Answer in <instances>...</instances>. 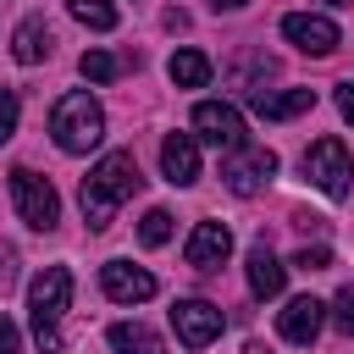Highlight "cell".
I'll use <instances>...</instances> for the list:
<instances>
[{"label":"cell","instance_id":"obj_21","mask_svg":"<svg viewBox=\"0 0 354 354\" xmlns=\"http://www.w3.org/2000/svg\"><path fill=\"white\" fill-rule=\"evenodd\" d=\"M77 72H83V77H88V83H111V77H116V72H122V61H116V55H111V50H88V55H83V61H77Z\"/></svg>","mask_w":354,"mask_h":354},{"label":"cell","instance_id":"obj_10","mask_svg":"<svg viewBox=\"0 0 354 354\" xmlns=\"http://www.w3.org/2000/svg\"><path fill=\"white\" fill-rule=\"evenodd\" d=\"M100 288H105V299H116V304H144V299H155V277H149L144 266H127V260H105V266H100Z\"/></svg>","mask_w":354,"mask_h":354},{"label":"cell","instance_id":"obj_7","mask_svg":"<svg viewBox=\"0 0 354 354\" xmlns=\"http://www.w3.org/2000/svg\"><path fill=\"white\" fill-rule=\"evenodd\" d=\"M194 127H199V138H210L216 149H243L249 144V127H243V111L238 105H227V100H199L194 105Z\"/></svg>","mask_w":354,"mask_h":354},{"label":"cell","instance_id":"obj_22","mask_svg":"<svg viewBox=\"0 0 354 354\" xmlns=\"http://www.w3.org/2000/svg\"><path fill=\"white\" fill-rule=\"evenodd\" d=\"M332 321H337V332H348V337H354V282H343V288H337V299H332Z\"/></svg>","mask_w":354,"mask_h":354},{"label":"cell","instance_id":"obj_28","mask_svg":"<svg viewBox=\"0 0 354 354\" xmlns=\"http://www.w3.org/2000/svg\"><path fill=\"white\" fill-rule=\"evenodd\" d=\"M243 354H271V348H266V343H249V348H243Z\"/></svg>","mask_w":354,"mask_h":354},{"label":"cell","instance_id":"obj_9","mask_svg":"<svg viewBox=\"0 0 354 354\" xmlns=\"http://www.w3.org/2000/svg\"><path fill=\"white\" fill-rule=\"evenodd\" d=\"M282 39H288V44H299L304 55H332V50L343 44L337 22H332V17H321V11H288V17H282Z\"/></svg>","mask_w":354,"mask_h":354},{"label":"cell","instance_id":"obj_8","mask_svg":"<svg viewBox=\"0 0 354 354\" xmlns=\"http://www.w3.org/2000/svg\"><path fill=\"white\" fill-rule=\"evenodd\" d=\"M221 310L216 304H205V299H177L171 304V332H177V343L183 348H210L216 337H221Z\"/></svg>","mask_w":354,"mask_h":354},{"label":"cell","instance_id":"obj_16","mask_svg":"<svg viewBox=\"0 0 354 354\" xmlns=\"http://www.w3.org/2000/svg\"><path fill=\"white\" fill-rule=\"evenodd\" d=\"M315 105V88H288V94H254V116L266 122H288V116H304Z\"/></svg>","mask_w":354,"mask_h":354},{"label":"cell","instance_id":"obj_20","mask_svg":"<svg viewBox=\"0 0 354 354\" xmlns=\"http://www.w3.org/2000/svg\"><path fill=\"white\" fill-rule=\"evenodd\" d=\"M166 238H171V210H160V205L144 210V221H138V243H144V249H160Z\"/></svg>","mask_w":354,"mask_h":354},{"label":"cell","instance_id":"obj_26","mask_svg":"<svg viewBox=\"0 0 354 354\" xmlns=\"http://www.w3.org/2000/svg\"><path fill=\"white\" fill-rule=\"evenodd\" d=\"M337 111L354 122V83H343V88H337Z\"/></svg>","mask_w":354,"mask_h":354},{"label":"cell","instance_id":"obj_13","mask_svg":"<svg viewBox=\"0 0 354 354\" xmlns=\"http://www.w3.org/2000/svg\"><path fill=\"white\" fill-rule=\"evenodd\" d=\"M160 171H166V183H177V188L199 183V144H194V133H171V138L160 144Z\"/></svg>","mask_w":354,"mask_h":354},{"label":"cell","instance_id":"obj_5","mask_svg":"<svg viewBox=\"0 0 354 354\" xmlns=\"http://www.w3.org/2000/svg\"><path fill=\"white\" fill-rule=\"evenodd\" d=\"M11 205H17V216H22L33 232H50V227L61 221V194H55L39 171H28V166L11 171Z\"/></svg>","mask_w":354,"mask_h":354},{"label":"cell","instance_id":"obj_11","mask_svg":"<svg viewBox=\"0 0 354 354\" xmlns=\"http://www.w3.org/2000/svg\"><path fill=\"white\" fill-rule=\"evenodd\" d=\"M227 254H232V232H227L221 221H199V227L188 232V243H183V260H188L194 271H216Z\"/></svg>","mask_w":354,"mask_h":354},{"label":"cell","instance_id":"obj_1","mask_svg":"<svg viewBox=\"0 0 354 354\" xmlns=\"http://www.w3.org/2000/svg\"><path fill=\"white\" fill-rule=\"evenodd\" d=\"M144 188V177H138V160L127 155V149H111V155H100V166L83 177V221L100 232V227H111V210L122 205V199H133Z\"/></svg>","mask_w":354,"mask_h":354},{"label":"cell","instance_id":"obj_24","mask_svg":"<svg viewBox=\"0 0 354 354\" xmlns=\"http://www.w3.org/2000/svg\"><path fill=\"white\" fill-rule=\"evenodd\" d=\"M293 266H299V271H326V266H332V249H326V243H315V249L304 243V249L293 254Z\"/></svg>","mask_w":354,"mask_h":354},{"label":"cell","instance_id":"obj_17","mask_svg":"<svg viewBox=\"0 0 354 354\" xmlns=\"http://www.w3.org/2000/svg\"><path fill=\"white\" fill-rule=\"evenodd\" d=\"M166 77H171L177 88H205V83H210V61H205L199 50H177V55L166 61Z\"/></svg>","mask_w":354,"mask_h":354},{"label":"cell","instance_id":"obj_15","mask_svg":"<svg viewBox=\"0 0 354 354\" xmlns=\"http://www.w3.org/2000/svg\"><path fill=\"white\" fill-rule=\"evenodd\" d=\"M282 282H288V266H282L266 243H254V249H249V293H254V299H277Z\"/></svg>","mask_w":354,"mask_h":354},{"label":"cell","instance_id":"obj_3","mask_svg":"<svg viewBox=\"0 0 354 354\" xmlns=\"http://www.w3.org/2000/svg\"><path fill=\"white\" fill-rule=\"evenodd\" d=\"M66 304H72V271H66V266H44V271L28 282L33 343H39L44 354H61V332H55V321L66 315Z\"/></svg>","mask_w":354,"mask_h":354},{"label":"cell","instance_id":"obj_12","mask_svg":"<svg viewBox=\"0 0 354 354\" xmlns=\"http://www.w3.org/2000/svg\"><path fill=\"white\" fill-rule=\"evenodd\" d=\"M321 321H326V304L321 299H310V293H299V299H288V310L277 315V332L288 337V343H315V332H321Z\"/></svg>","mask_w":354,"mask_h":354},{"label":"cell","instance_id":"obj_25","mask_svg":"<svg viewBox=\"0 0 354 354\" xmlns=\"http://www.w3.org/2000/svg\"><path fill=\"white\" fill-rule=\"evenodd\" d=\"M0 354H17V326H11V315H0Z\"/></svg>","mask_w":354,"mask_h":354},{"label":"cell","instance_id":"obj_19","mask_svg":"<svg viewBox=\"0 0 354 354\" xmlns=\"http://www.w3.org/2000/svg\"><path fill=\"white\" fill-rule=\"evenodd\" d=\"M66 11H72L83 28H94V33H111V28H116V6H111V0H66Z\"/></svg>","mask_w":354,"mask_h":354},{"label":"cell","instance_id":"obj_29","mask_svg":"<svg viewBox=\"0 0 354 354\" xmlns=\"http://www.w3.org/2000/svg\"><path fill=\"white\" fill-rule=\"evenodd\" d=\"M332 6H354V0H332Z\"/></svg>","mask_w":354,"mask_h":354},{"label":"cell","instance_id":"obj_27","mask_svg":"<svg viewBox=\"0 0 354 354\" xmlns=\"http://www.w3.org/2000/svg\"><path fill=\"white\" fill-rule=\"evenodd\" d=\"M243 0H210V11H238Z\"/></svg>","mask_w":354,"mask_h":354},{"label":"cell","instance_id":"obj_2","mask_svg":"<svg viewBox=\"0 0 354 354\" xmlns=\"http://www.w3.org/2000/svg\"><path fill=\"white\" fill-rule=\"evenodd\" d=\"M50 138H55L66 155H88V149H100V138H105V111H100V100H94L88 88L61 94L55 111H50Z\"/></svg>","mask_w":354,"mask_h":354},{"label":"cell","instance_id":"obj_6","mask_svg":"<svg viewBox=\"0 0 354 354\" xmlns=\"http://www.w3.org/2000/svg\"><path fill=\"white\" fill-rule=\"evenodd\" d=\"M271 177H277V155H271V149H260V144L232 149V155H227V166H221V183H227L238 199H254Z\"/></svg>","mask_w":354,"mask_h":354},{"label":"cell","instance_id":"obj_23","mask_svg":"<svg viewBox=\"0 0 354 354\" xmlns=\"http://www.w3.org/2000/svg\"><path fill=\"white\" fill-rule=\"evenodd\" d=\"M17 116H22V105H17V88H0V144L17 133Z\"/></svg>","mask_w":354,"mask_h":354},{"label":"cell","instance_id":"obj_14","mask_svg":"<svg viewBox=\"0 0 354 354\" xmlns=\"http://www.w3.org/2000/svg\"><path fill=\"white\" fill-rule=\"evenodd\" d=\"M50 50H55V33H50V22H44V17H28V22L11 33V55H17L22 66L50 61Z\"/></svg>","mask_w":354,"mask_h":354},{"label":"cell","instance_id":"obj_4","mask_svg":"<svg viewBox=\"0 0 354 354\" xmlns=\"http://www.w3.org/2000/svg\"><path fill=\"white\" fill-rule=\"evenodd\" d=\"M304 177H310L326 199H343V194L354 188V160H348L343 138H315V144L304 149Z\"/></svg>","mask_w":354,"mask_h":354},{"label":"cell","instance_id":"obj_18","mask_svg":"<svg viewBox=\"0 0 354 354\" xmlns=\"http://www.w3.org/2000/svg\"><path fill=\"white\" fill-rule=\"evenodd\" d=\"M111 348H116V354H160V337H155L144 321H116V326H111Z\"/></svg>","mask_w":354,"mask_h":354}]
</instances>
